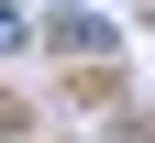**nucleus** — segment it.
<instances>
[{"mask_svg": "<svg viewBox=\"0 0 155 143\" xmlns=\"http://www.w3.org/2000/svg\"><path fill=\"white\" fill-rule=\"evenodd\" d=\"M55 44H67V55H111V22H100V11H78V0H67V22H55Z\"/></svg>", "mask_w": 155, "mask_h": 143, "instance_id": "obj_1", "label": "nucleus"}, {"mask_svg": "<svg viewBox=\"0 0 155 143\" xmlns=\"http://www.w3.org/2000/svg\"><path fill=\"white\" fill-rule=\"evenodd\" d=\"M11 44H22V22H11V0H0V55H11Z\"/></svg>", "mask_w": 155, "mask_h": 143, "instance_id": "obj_2", "label": "nucleus"}, {"mask_svg": "<svg viewBox=\"0 0 155 143\" xmlns=\"http://www.w3.org/2000/svg\"><path fill=\"white\" fill-rule=\"evenodd\" d=\"M55 11H67V0H55Z\"/></svg>", "mask_w": 155, "mask_h": 143, "instance_id": "obj_3", "label": "nucleus"}]
</instances>
